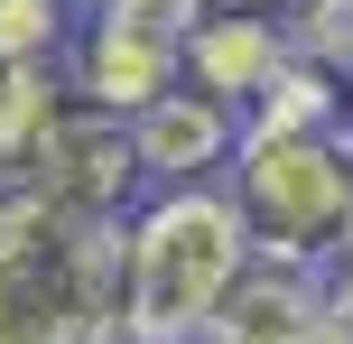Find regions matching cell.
<instances>
[{"mask_svg": "<svg viewBox=\"0 0 353 344\" xmlns=\"http://www.w3.org/2000/svg\"><path fill=\"white\" fill-rule=\"evenodd\" d=\"M0 186L47 196L65 214L121 223L149 196L140 159H130V121L112 103H93L65 65H19L10 74V112H0Z\"/></svg>", "mask_w": 353, "mask_h": 344, "instance_id": "2", "label": "cell"}, {"mask_svg": "<svg viewBox=\"0 0 353 344\" xmlns=\"http://www.w3.org/2000/svg\"><path fill=\"white\" fill-rule=\"evenodd\" d=\"M84 0H0V65H56Z\"/></svg>", "mask_w": 353, "mask_h": 344, "instance_id": "8", "label": "cell"}, {"mask_svg": "<svg viewBox=\"0 0 353 344\" xmlns=\"http://www.w3.org/2000/svg\"><path fill=\"white\" fill-rule=\"evenodd\" d=\"M195 344H223V335H195Z\"/></svg>", "mask_w": 353, "mask_h": 344, "instance_id": "13", "label": "cell"}, {"mask_svg": "<svg viewBox=\"0 0 353 344\" xmlns=\"http://www.w3.org/2000/svg\"><path fill=\"white\" fill-rule=\"evenodd\" d=\"M56 65H65L93 103H112V112L130 121L140 103H159L176 74H186V37L159 28V19L112 10V0H84V19H74V37H65V56H56Z\"/></svg>", "mask_w": 353, "mask_h": 344, "instance_id": "5", "label": "cell"}, {"mask_svg": "<svg viewBox=\"0 0 353 344\" xmlns=\"http://www.w3.org/2000/svg\"><path fill=\"white\" fill-rule=\"evenodd\" d=\"M288 56H298L288 19H270V10H195V28H186V84L214 93V103H232V112H251Z\"/></svg>", "mask_w": 353, "mask_h": 344, "instance_id": "7", "label": "cell"}, {"mask_svg": "<svg viewBox=\"0 0 353 344\" xmlns=\"http://www.w3.org/2000/svg\"><path fill=\"white\" fill-rule=\"evenodd\" d=\"M232 149H242V112L195 93L186 74L159 93V103L130 112V159H140V186H223Z\"/></svg>", "mask_w": 353, "mask_h": 344, "instance_id": "6", "label": "cell"}, {"mask_svg": "<svg viewBox=\"0 0 353 344\" xmlns=\"http://www.w3.org/2000/svg\"><path fill=\"white\" fill-rule=\"evenodd\" d=\"M205 10H270V19H288V0H205Z\"/></svg>", "mask_w": 353, "mask_h": 344, "instance_id": "11", "label": "cell"}, {"mask_svg": "<svg viewBox=\"0 0 353 344\" xmlns=\"http://www.w3.org/2000/svg\"><path fill=\"white\" fill-rule=\"evenodd\" d=\"M10 74H19V65H0V112H10Z\"/></svg>", "mask_w": 353, "mask_h": 344, "instance_id": "12", "label": "cell"}, {"mask_svg": "<svg viewBox=\"0 0 353 344\" xmlns=\"http://www.w3.org/2000/svg\"><path fill=\"white\" fill-rule=\"evenodd\" d=\"M316 289H325V307H335V316H344V326H353V233H344V242H335V252H325V261H316Z\"/></svg>", "mask_w": 353, "mask_h": 344, "instance_id": "9", "label": "cell"}, {"mask_svg": "<svg viewBox=\"0 0 353 344\" xmlns=\"http://www.w3.org/2000/svg\"><path fill=\"white\" fill-rule=\"evenodd\" d=\"M270 344H353V326H344L335 307H316V316H298V326H288V335H270Z\"/></svg>", "mask_w": 353, "mask_h": 344, "instance_id": "10", "label": "cell"}, {"mask_svg": "<svg viewBox=\"0 0 353 344\" xmlns=\"http://www.w3.org/2000/svg\"><path fill=\"white\" fill-rule=\"evenodd\" d=\"M0 344H121L112 223L0 186Z\"/></svg>", "mask_w": 353, "mask_h": 344, "instance_id": "3", "label": "cell"}, {"mask_svg": "<svg viewBox=\"0 0 353 344\" xmlns=\"http://www.w3.org/2000/svg\"><path fill=\"white\" fill-rule=\"evenodd\" d=\"M251 223L223 186H149L112 223V298L121 344H195L223 326L232 289L251 279Z\"/></svg>", "mask_w": 353, "mask_h": 344, "instance_id": "1", "label": "cell"}, {"mask_svg": "<svg viewBox=\"0 0 353 344\" xmlns=\"http://www.w3.org/2000/svg\"><path fill=\"white\" fill-rule=\"evenodd\" d=\"M223 196L242 205L261 261L316 270L353 233V112L344 121H242Z\"/></svg>", "mask_w": 353, "mask_h": 344, "instance_id": "4", "label": "cell"}]
</instances>
